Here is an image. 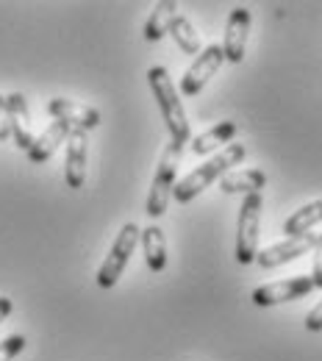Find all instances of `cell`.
<instances>
[{"label":"cell","mask_w":322,"mask_h":361,"mask_svg":"<svg viewBox=\"0 0 322 361\" xmlns=\"http://www.w3.org/2000/svg\"><path fill=\"white\" fill-rule=\"evenodd\" d=\"M11 309H14V303H11V298H0V322H3L6 317L11 314Z\"/></svg>","instance_id":"24"},{"label":"cell","mask_w":322,"mask_h":361,"mask_svg":"<svg viewBox=\"0 0 322 361\" xmlns=\"http://www.w3.org/2000/svg\"><path fill=\"white\" fill-rule=\"evenodd\" d=\"M139 242L144 247V264L147 270L161 272L167 267V239H164V231L159 226H147L139 233Z\"/></svg>","instance_id":"14"},{"label":"cell","mask_w":322,"mask_h":361,"mask_svg":"<svg viewBox=\"0 0 322 361\" xmlns=\"http://www.w3.org/2000/svg\"><path fill=\"white\" fill-rule=\"evenodd\" d=\"M47 111L53 120L70 126L73 131H92L100 126V111L92 106H84V103H75V100H64V97H53L47 103Z\"/></svg>","instance_id":"8"},{"label":"cell","mask_w":322,"mask_h":361,"mask_svg":"<svg viewBox=\"0 0 322 361\" xmlns=\"http://www.w3.org/2000/svg\"><path fill=\"white\" fill-rule=\"evenodd\" d=\"M311 289H314L311 275H297V278H286V281H275V283H267V286L253 289L250 300H253V306L270 309V306H278V303L300 300V298H306Z\"/></svg>","instance_id":"7"},{"label":"cell","mask_w":322,"mask_h":361,"mask_svg":"<svg viewBox=\"0 0 322 361\" xmlns=\"http://www.w3.org/2000/svg\"><path fill=\"white\" fill-rule=\"evenodd\" d=\"M233 136H236V123L223 120V123H217L214 128H209V131H203L200 136L192 139V153H194V156H206V153H211L214 147L228 145Z\"/></svg>","instance_id":"16"},{"label":"cell","mask_w":322,"mask_h":361,"mask_svg":"<svg viewBox=\"0 0 322 361\" xmlns=\"http://www.w3.org/2000/svg\"><path fill=\"white\" fill-rule=\"evenodd\" d=\"M320 223H322V200H314V203L303 206L300 212H295V214L283 223V233H286L289 239H295V236H306L311 228L320 226Z\"/></svg>","instance_id":"18"},{"label":"cell","mask_w":322,"mask_h":361,"mask_svg":"<svg viewBox=\"0 0 322 361\" xmlns=\"http://www.w3.org/2000/svg\"><path fill=\"white\" fill-rule=\"evenodd\" d=\"M247 34H250V11L244 6H236L228 14V25H225V42L223 53L230 64H239L244 59V47H247Z\"/></svg>","instance_id":"10"},{"label":"cell","mask_w":322,"mask_h":361,"mask_svg":"<svg viewBox=\"0 0 322 361\" xmlns=\"http://www.w3.org/2000/svg\"><path fill=\"white\" fill-rule=\"evenodd\" d=\"M139 233H142V231H139L134 223H125V226L120 228V233H117V239H114L109 256L103 259V264H100V270H97V278H94L100 289H111V286L120 281V275L125 272L131 256H134V250H137Z\"/></svg>","instance_id":"5"},{"label":"cell","mask_w":322,"mask_h":361,"mask_svg":"<svg viewBox=\"0 0 322 361\" xmlns=\"http://www.w3.org/2000/svg\"><path fill=\"white\" fill-rule=\"evenodd\" d=\"M317 236H320V233H306V236L283 239V242H278L273 247L261 250V253L256 256V262H259V267H264V270H273V267H280V264H286V262H295L297 256L314 250Z\"/></svg>","instance_id":"9"},{"label":"cell","mask_w":322,"mask_h":361,"mask_svg":"<svg viewBox=\"0 0 322 361\" xmlns=\"http://www.w3.org/2000/svg\"><path fill=\"white\" fill-rule=\"evenodd\" d=\"M11 136V123H8V106H6V97L0 94V142H6Z\"/></svg>","instance_id":"22"},{"label":"cell","mask_w":322,"mask_h":361,"mask_svg":"<svg viewBox=\"0 0 322 361\" xmlns=\"http://www.w3.org/2000/svg\"><path fill=\"white\" fill-rule=\"evenodd\" d=\"M311 281H314V289H322V233L317 236V245H314V272H311Z\"/></svg>","instance_id":"21"},{"label":"cell","mask_w":322,"mask_h":361,"mask_svg":"<svg viewBox=\"0 0 322 361\" xmlns=\"http://www.w3.org/2000/svg\"><path fill=\"white\" fill-rule=\"evenodd\" d=\"M306 331H311V334L322 331V300L309 312V317H306Z\"/></svg>","instance_id":"23"},{"label":"cell","mask_w":322,"mask_h":361,"mask_svg":"<svg viewBox=\"0 0 322 361\" xmlns=\"http://www.w3.org/2000/svg\"><path fill=\"white\" fill-rule=\"evenodd\" d=\"M8 106V123H11V136L17 142V147H23L28 153V147L34 145V134H31V114H28V100L20 92H11L6 97Z\"/></svg>","instance_id":"12"},{"label":"cell","mask_w":322,"mask_h":361,"mask_svg":"<svg viewBox=\"0 0 322 361\" xmlns=\"http://www.w3.org/2000/svg\"><path fill=\"white\" fill-rule=\"evenodd\" d=\"M87 150L89 139L87 131H70L67 136V161H64V178L70 189H81L87 180Z\"/></svg>","instance_id":"11"},{"label":"cell","mask_w":322,"mask_h":361,"mask_svg":"<svg viewBox=\"0 0 322 361\" xmlns=\"http://www.w3.org/2000/svg\"><path fill=\"white\" fill-rule=\"evenodd\" d=\"M181 153H184V145H181V142H173V139H170V145H167L164 153H161V161H159V167H156V176H153L150 192H147V203H144L147 217H153V220L164 217V212H167V206H170V195H173V189H175V183H178L175 176H178Z\"/></svg>","instance_id":"3"},{"label":"cell","mask_w":322,"mask_h":361,"mask_svg":"<svg viewBox=\"0 0 322 361\" xmlns=\"http://www.w3.org/2000/svg\"><path fill=\"white\" fill-rule=\"evenodd\" d=\"M267 183V176L261 170H242V173H228L220 178V189L225 195H236V192H244V195H253V192H261Z\"/></svg>","instance_id":"17"},{"label":"cell","mask_w":322,"mask_h":361,"mask_svg":"<svg viewBox=\"0 0 322 361\" xmlns=\"http://www.w3.org/2000/svg\"><path fill=\"white\" fill-rule=\"evenodd\" d=\"M70 126H64V123H50L42 134L34 139V145L28 147V159L34 161V164H42V161H47L53 153H56V147L61 145V142H67V136H70Z\"/></svg>","instance_id":"13"},{"label":"cell","mask_w":322,"mask_h":361,"mask_svg":"<svg viewBox=\"0 0 322 361\" xmlns=\"http://www.w3.org/2000/svg\"><path fill=\"white\" fill-rule=\"evenodd\" d=\"M147 84H150V92H153V97H156V103L161 109V117H164V126L170 131V139L186 145L189 120H186V111L181 106V97H178V90H175L170 73L164 67H150L147 70Z\"/></svg>","instance_id":"2"},{"label":"cell","mask_w":322,"mask_h":361,"mask_svg":"<svg viewBox=\"0 0 322 361\" xmlns=\"http://www.w3.org/2000/svg\"><path fill=\"white\" fill-rule=\"evenodd\" d=\"M167 34L175 39V45L181 47L184 53L200 56V34L194 31V25H192L186 17H175V20L170 23V31H167Z\"/></svg>","instance_id":"19"},{"label":"cell","mask_w":322,"mask_h":361,"mask_svg":"<svg viewBox=\"0 0 322 361\" xmlns=\"http://www.w3.org/2000/svg\"><path fill=\"white\" fill-rule=\"evenodd\" d=\"M23 348H25V336H20V334L3 339L0 342V361H14L23 353Z\"/></svg>","instance_id":"20"},{"label":"cell","mask_w":322,"mask_h":361,"mask_svg":"<svg viewBox=\"0 0 322 361\" xmlns=\"http://www.w3.org/2000/svg\"><path fill=\"white\" fill-rule=\"evenodd\" d=\"M247 156V150H244V145H228L225 150H220L211 161H206V164H200L197 170H192L186 178H181L175 183V189H173V197L178 200V203H189V200H194L203 189H209L214 180H220L223 176H228L230 167H236V164H242V159Z\"/></svg>","instance_id":"1"},{"label":"cell","mask_w":322,"mask_h":361,"mask_svg":"<svg viewBox=\"0 0 322 361\" xmlns=\"http://www.w3.org/2000/svg\"><path fill=\"white\" fill-rule=\"evenodd\" d=\"M223 61H225V53H223V45H211L203 47L200 50V56L186 67L184 78H181V94L184 97H194L197 92L203 90L214 75H217V70L223 67Z\"/></svg>","instance_id":"6"},{"label":"cell","mask_w":322,"mask_h":361,"mask_svg":"<svg viewBox=\"0 0 322 361\" xmlns=\"http://www.w3.org/2000/svg\"><path fill=\"white\" fill-rule=\"evenodd\" d=\"M175 11H178V3L175 0H161L156 3V8L150 11L147 23H144V42H159L167 31H170V23L175 20Z\"/></svg>","instance_id":"15"},{"label":"cell","mask_w":322,"mask_h":361,"mask_svg":"<svg viewBox=\"0 0 322 361\" xmlns=\"http://www.w3.org/2000/svg\"><path fill=\"white\" fill-rule=\"evenodd\" d=\"M261 192L244 195L242 209H239V220H236V262L253 264L259 256V236H261Z\"/></svg>","instance_id":"4"}]
</instances>
